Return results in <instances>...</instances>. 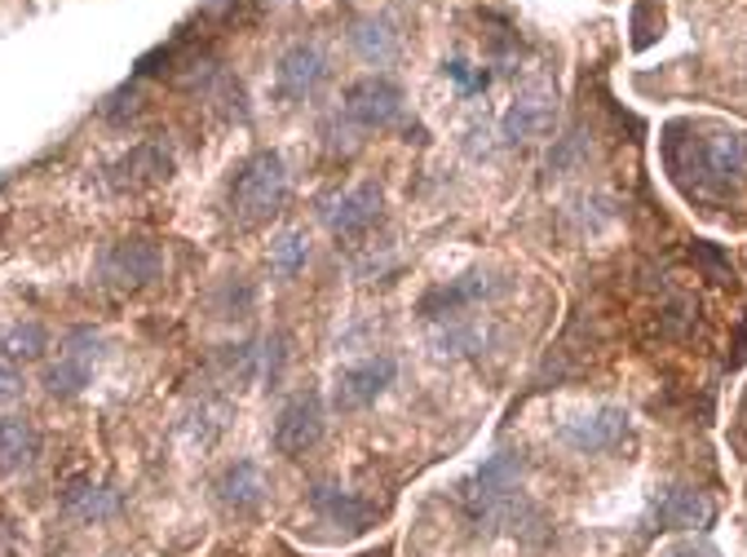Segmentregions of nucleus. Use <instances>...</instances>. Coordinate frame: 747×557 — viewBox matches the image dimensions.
<instances>
[{
    "label": "nucleus",
    "instance_id": "nucleus-1",
    "mask_svg": "<svg viewBox=\"0 0 747 557\" xmlns=\"http://www.w3.org/2000/svg\"><path fill=\"white\" fill-rule=\"evenodd\" d=\"M664 169L690 204L721 208L747 182V134L721 120H673L664 129Z\"/></svg>",
    "mask_w": 747,
    "mask_h": 557
},
{
    "label": "nucleus",
    "instance_id": "nucleus-2",
    "mask_svg": "<svg viewBox=\"0 0 747 557\" xmlns=\"http://www.w3.org/2000/svg\"><path fill=\"white\" fill-rule=\"evenodd\" d=\"M288 199V169L275 151H257L231 182V217L240 227H257V221L275 217Z\"/></svg>",
    "mask_w": 747,
    "mask_h": 557
},
{
    "label": "nucleus",
    "instance_id": "nucleus-3",
    "mask_svg": "<svg viewBox=\"0 0 747 557\" xmlns=\"http://www.w3.org/2000/svg\"><path fill=\"white\" fill-rule=\"evenodd\" d=\"M517 478H522V461L513 452H500L491 456L460 491L465 509L478 518V522H513V509H517Z\"/></svg>",
    "mask_w": 747,
    "mask_h": 557
},
{
    "label": "nucleus",
    "instance_id": "nucleus-4",
    "mask_svg": "<svg viewBox=\"0 0 747 557\" xmlns=\"http://www.w3.org/2000/svg\"><path fill=\"white\" fill-rule=\"evenodd\" d=\"M346 125H354L359 134H381L402 116V89L389 76H363L346 89L341 102Z\"/></svg>",
    "mask_w": 747,
    "mask_h": 557
},
{
    "label": "nucleus",
    "instance_id": "nucleus-5",
    "mask_svg": "<svg viewBox=\"0 0 747 557\" xmlns=\"http://www.w3.org/2000/svg\"><path fill=\"white\" fill-rule=\"evenodd\" d=\"M97 275L106 288H120V292H142L164 275V253L155 240H120L102 253Z\"/></svg>",
    "mask_w": 747,
    "mask_h": 557
},
{
    "label": "nucleus",
    "instance_id": "nucleus-6",
    "mask_svg": "<svg viewBox=\"0 0 747 557\" xmlns=\"http://www.w3.org/2000/svg\"><path fill=\"white\" fill-rule=\"evenodd\" d=\"M97 350H102V341H97L93 327L67 332V341H62V350H58V363H49V372H45V390H49L54 398H75V394L93 381Z\"/></svg>",
    "mask_w": 747,
    "mask_h": 557
},
{
    "label": "nucleus",
    "instance_id": "nucleus-7",
    "mask_svg": "<svg viewBox=\"0 0 747 557\" xmlns=\"http://www.w3.org/2000/svg\"><path fill=\"white\" fill-rule=\"evenodd\" d=\"M394 376H398V363L389 355H367V359L337 372V394L332 398H337L341 411H359V407L376 403L394 385Z\"/></svg>",
    "mask_w": 747,
    "mask_h": 557
},
{
    "label": "nucleus",
    "instance_id": "nucleus-8",
    "mask_svg": "<svg viewBox=\"0 0 747 557\" xmlns=\"http://www.w3.org/2000/svg\"><path fill=\"white\" fill-rule=\"evenodd\" d=\"M324 438V403H318L314 390L296 394L283 411H279V425H275V448L283 456H305L310 448H318Z\"/></svg>",
    "mask_w": 747,
    "mask_h": 557
},
{
    "label": "nucleus",
    "instance_id": "nucleus-9",
    "mask_svg": "<svg viewBox=\"0 0 747 557\" xmlns=\"http://www.w3.org/2000/svg\"><path fill=\"white\" fill-rule=\"evenodd\" d=\"M324 80H328V58L314 45H292L275 67V93L283 102H301V97L318 93Z\"/></svg>",
    "mask_w": 747,
    "mask_h": 557
},
{
    "label": "nucleus",
    "instance_id": "nucleus-10",
    "mask_svg": "<svg viewBox=\"0 0 747 557\" xmlns=\"http://www.w3.org/2000/svg\"><path fill=\"white\" fill-rule=\"evenodd\" d=\"M500 292V283H491L487 275H460V279H452V283H443V288H434V292H424L420 297V314L430 318V323H452V318H460L469 305H478V301H487V297H495Z\"/></svg>",
    "mask_w": 747,
    "mask_h": 557
},
{
    "label": "nucleus",
    "instance_id": "nucleus-11",
    "mask_svg": "<svg viewBox=\"0 0 747 557\" xmlns=\"http://www.w3.org/2000/svg\"><path fill=\"white\" fill-rule=\"evenodd\" d=\"M553 129V93L549 89H526L513 97V106L500 120V138L504 142H530Z\"/></svg>",
    "mask_w": 747,
    "mask_h": 557
},
{
    "label": "nucleus",
    "instance_id": "nucleus-12",
    "mask_svg": "<svg viewBox=\"0 0 747 557\" xmlns=\"http://www.w3.org/2000/svg\"><path fill=\"white\" fill-rule=\"evenodd\" d=\"M168 177H173V155L160 142H142L125 160L112 164V186L116 190H151V186H160Z\"/></svg>",
    "mask_w": 747,
    "mask_h": 557
},
{
    "label": "nucleus",
    "instance_id": "nucleus-13",
    "mask_svg": "<svg viewBox=\"0 0 747 557\" xmlns=\"http://www.w3.org/2000/svg\"><path fill=\"white\" fill-rule=\"evenodd\" d=\"M376 212H381V186L363 182V186H354V190L337 195V199L324 208V221H328V231H332V235L354 240V235H363V231L372 227Z\"/></svg>",
    "mask_w": 747,
    "mask_h": 557
},
{
    "label": "nucleus",
    "instance_id": "nucleus-14",
    "mask_svg": "<svg viewBox=\"0 0 747 557\" xmlns=\"http://www.w3.org/2000/svg\"><path fill=\"white\" fill-rule=\"evenodd\" d=\"M567 442L575 452H610L615 442L628 433V416L623 407H597V411H584L575 420H567Z\"/></svg>",
    "mask_w": 747,
    "mask_h": 557
},
{
    "label": "nucleus",
    "instance_id": "nucleus-15",
    "mask_svg": "<svg viewBox=\"0 0 747 557\" xmlns=\"http://www.w3.org/2000/svg\"><path fill=\"white\" fill-rule=\"evenodd\" d=\"M266 474H261V465L257 461H235L222 478H218V500H222V509H231V513H257L261 509V500H266Z\"/></svg>",
    "mask_w": 747,
    "mask_h": 557
},
{
    "label": "nucleus",
    "instance_id": "nucleus-16",
    "mask_svg": "<svg viewBox=\"0 0 747 557\" xmlns=\"http://www.w3.org/2000/svg\"><path fill=\"white\" fill-rule=\"evenodd\" d=\"M58 500H62V513H71L80 522H102L120 509V496L112 487H97L93 478H71Z\"/></svg>",
    "mask_w": 747,
    "mask_h": 557
},
{
    "label": "nucleus",
    "instance_id": "nucleus-17",
    "mask_svg": "<svg viewBox=\"0 0 747 557\" xmlns=\"http://www.w3.org/2000/svg\"><path fill=\"white\" fill-rule=\"evenodd\" d=\"M310 504H314L318 518H328L332 526H346V531H363L376 518V509L367 500H359L350 491H337V487H314L310 491Z\"/></svg>",
    "mask_w": 747,
    "mask_h": 557
},
{
    "label": "nucleus",
    "instance_id": "nucleus-18",
    "mask_svg": "<svg viewBox=\"0 0 747 557\" xmlns=\"http://www.w3.org/2000/svg\"><path fill=\"white\" fill-rule=\"evenodd\" d=\"M40 452V433L23 416H0V469H27Z\"/></svg>",
    "mask_w": 747,
    "mask_h": 557
},
{
    "label": "nucleus",
    "instance_id": "nucleus-19",
    "mask_svg": "<svg viewBox=\"0 0 747 557\" xmlns=\"http://www.w3.org/2000/svg\"><path fill=\"white\" fill-rule=\"evenodd\" d=\"M712 518V504L703 491H690V487H677L660 500V522L664 526H677V531H695V526H708Z\"/></svg>",
    "mask_w": 747,
    "mask_h": 557
},
{
    "label": "nucleus",
    "instance_id": "nucleus-20",
    "mask_svg": "<svg viewBox=\"0 0 747 557\" xmlns=\"http://www.w3.org/2000/svg\"><path fill=\"white\" fill-rule=\"evenodd\" d=\"M354 49H359L363 62L385 67V62L398 54V32H394L385 19H367V23L354 27Z\"/></svg>",
    "mask_w": 747,
    "mask_h": 557
},
{
    "label": "nucleus",
    "instance_id": "nucleus-21",
    "mask_svg": "<svg viewBox=\"0 0 747 557\" xmlns=\"http://www.w3.org/2000/svg\"><path fill=\"white\" fill-rule=\"evenodd\" d=\"M45 346H49V337H45V327L40 323H14L5 337H0V350H5V359H14V363H32V359H40L45 355Z\"/></svg>",
    "mask_w": 747,
    "mask_h": 557
},
{
    "label": "nucleus",
    "instance_id": "nucleus-22",
    "mask_svg": "<svg viewBox=\"0 0 747 557\" xmlns=\"http://www.w3.org/2000/svg\"><path fill=\"white\" fill-rule=\"evenodd\" d=\"M305 257H310V244H305V235H301V231L279 235V240H275V248H270V262H275V270H279V275H296V270L305 266Z\"/></svg>",
    "mask_w": 747,
    "mask_h": 557
},
{
    "label": "nucleus",
    "instance_id": "nucleus-23",
    "mask_svg": "<svg viewBox=\"0 0 747 557\" xmlns=\"http://www.w3.org/2000/svg\"><path fill=\"white\" fill-rule=\"evenodd\" d=\"M655 557H721V553H716L708 539H699V535H677V539L660 544Z\"/></svg>",
    "mask_w": 747,
    "mask_h": 557
},
{
    "label": "nucleus",
    "instance_id": "nucleus-24",
    "mask_svg": "<svg viewBox=\"0 0 747 557\" xmlns=\"http://www.w3.org/2000/svg\"><path fill=\"white\" fill-rule=\"evenodd\" d=\"M447 76H452L465 93H482V89L491 84V76H487V71H478V67H469V62H460V58H456V62H447Z\"/></svg>",
    "mask_w": 747,
    "mask_h": 557
},
{
    "label": "nucleus",
    "instance_id": "nucleus-25",
    "mask_svg": "<svg viewBox=\"0 0 747 557\" xmlns=\"http://www.w3.org/2000/svg\"><path fill=\"white\" fill-rule=\"evenodd\" d=\"M288 341L283 337H275L270 341V355H266V381H270V390L279 385V372H283V363H288V350H283Z\"/></svg>",
    "mask_w": 747,
    "mask_h": 557
},
{
    "label": "nucleus",
    "instance_id": "nucleus-26",
    "mask_svg": "<svg viewBox=\"0 0 747 557\" xmlns=\"http://www.w3.org/2000/svg\"><path fill=\"white\" fill-rule=\"evenodd\" d=\"M19 390H23L19 372H14V368H5V363H0V403H10V398H19Z\"/></svg>",
    "mask_w": 747,
    "mask_h": 557
}]
</instances>
